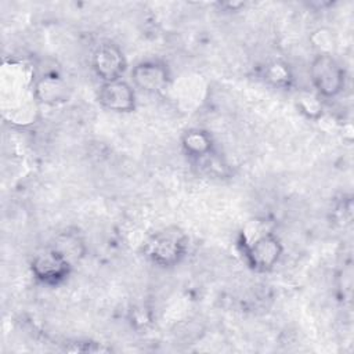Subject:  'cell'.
<instances>
[{"label": "cell", "instance_id": "cell-1", "mask_svg": "<svg viewBox=\"0 0 354 354\" xmlns=\"http://www.w3.org/2000/svg\"><path fill=\"white\" fill-rule=\"evenodd\" d=\"M188 238L178 227H166L153 232L144 243V254L156 266L174 267L187 254Z\"/></svg>", "mask_w": 354, "mask_h": 354}, {"label": "cell", "instance_id": "cell-2", "mask_svg": "<svg viewBox=\"0 0 354 354\" xmlns=\"http://www.w3.org/2000/svg\"><path fill=\"white\" fill-rule=\"evenodd\" d=\"M310 80L318 97L335 98L344 88L346 72L329 53H319L310 64Z\"/></svg>", "mask_w": 354, "mask_h": 354}, {"label": "cell", "instance_id": "cell-3", "mask_svg": "<svg viewBox=\"0 0 354 354\" xmlns=\"http://www.w3.org/2000/svg\"><path fill=\"white\" fill-rule=\"evenodd\" d=\"M72 264L73 263L65 254L51 245L33 256L30 271L40 283L55 286L69 277Z\"/></svg>", "mask_w": 354, "mask_h": 354}, {"label": "cell", "instance_id": "cell-4", "mask_svg": "<svg viewBox=\"0 0 354 354\" xmlns=\"http://www.w3.org/2000/svg\"><path fill=\"white\" fill-rule=\"evenodd\" d=\"M91 68L97 77L102 83H106L122 79L127 68V61L118 44L105 40L95 46L91 55Z\"/></svg>", "mask_w": 354, "mask_h": 354}, {"label": "cell", "instance_id": "cell-5", "mask_svg": "<svg viewBox=\"0 0 354 354\" xmlns=\"http://www.w3.org/2000/svg\"><path fill=\"white\" fill-rule=\"evenodd\" d=\"M282 243L272 232H263L246 243L245 256L248 264L260 272L272 270L282 256Z\"/></svg>", "mask_w": 354, "mask_h": 354}, {"label": "cell", "instance_id": "cell-6", "mask_svg": "<svg viewBox=\"0 0 354 354\" xmlns=\"http://www.w3.org/2000/svg\"><path fill=\"white\" fill-rule=\"evenodd\" d=\"M133 86L144 93L156 94L167 88L171 75L169 66L160 59H145L131 69Z\"/></svg>", "mask_w": 354, "mask_h": 354}, {"label": "cell", "instance_id": "cell-7", "mask_svg": "<svg viewBox=\"0 0 354 354\" xmlns=\"http://www.w3.org/2000/svg\"><path fill=\"white\" fill-rule=\"evenodd\" d=\"M97 100L104 109L116 113L133 112L137 104L133 86L123 79L102 83L98 90Z\"/></svg>", "mask_w": 354, "mask_h": 354}, {"label": "cell", "instance_id": "cell-8", "mask_svg": "<svg viewBox=\"0 0 354 354\" xmlns=\"http://www.w3.org/2000/svg\"><path fill=\"white\" fill-rule=\"evenodd\" d=\"M213 145L212 136L202 129H189L181 137L183 151L194 159L209 156L213 152Z\"/></svg>", "mask_w": 354, "mask_h": 354}, {"label": "cell", "instance_id": "cell-9", "mask_svg": "<svg viewBox=\"0 0 354 354\" xmlns=\"http://www.w3.org/2000/svg\"><path fill=\"white\" fill-rule=\"evenodd\" d=\"M36 97L44 104H57L66 100V86L59 76L48 73L41 76L35 86Z\"/></svg>", "mask_w": 354, "mask_h": 354}, {"label": "cell", "instance_id": "cell-10", "mask_svg": "<svg viewBox=\"0 0 354 354\" xmlns=\"http://www.w3.org/2000/svg\"><path fill=\"white\" fill-rule=\"evenodd\" d=\"M264 80L277 88H288L293 83V73L288 64L282 61L268 62L263 69Z\"/></svg>", "mask_w": 354, "mask_h": 354}, {"label": "cell", "instance_id": "cell-11", "mask_svg": "<svg viewBox=\"0 0 354 354\" xmlns=\"http://www.w3.org/2000/svg\"><path fill=\"white\" fill-rule=\"evenodd\" d=\"M53 246L65 254L72 263L82 257L84 253L83 241L76 232H61Z\"/></svg>", "mask_w": 354, "mask_h": 354}]
</instances>
